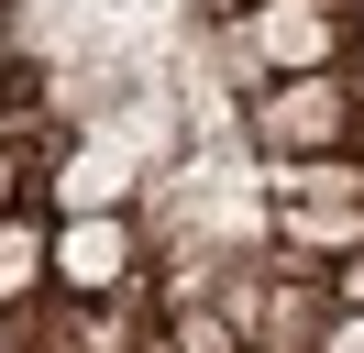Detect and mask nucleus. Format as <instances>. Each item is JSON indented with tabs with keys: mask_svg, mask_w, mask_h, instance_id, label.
<instances>
[{
	"mask_svg": "<svg viewBox=\"0 0 364 353\" xmlns=\"http://www.w3.org/2000/svg\"><path fill=\"white\" fill-rule=\"evenodd\" d=\"M353 122H364V100H353V78H331V66H320V78H265V88H254V144L287 154V166L342 154Z\"/></svg>",
	"mask_w": 364,
	"mask_h": 353,
	"instance_id": "1",
	"label": "nucleus"
},
{
	"mask_svg": "<svg viewBox=\"0 0 364 353\" xmlns=\"http://www.w3.org/2000/svg\"><path fill=\"white\" fill-rule=\"evenodd\" d=\"M276 221H287L298 254H353V243H364V166H342V154L287 166V176H276Z\"/></svg>",
	"mask_w": 364,
	"mask_h": 353,
	"instance_id": "2",
	"label": "nucleus"
},
{
	"mask_svg": "<svg viewBox=\"0 0 364 353\" xmlns=\"http://www.w3.org/2000/svg\"><path fill=\"white\" fill-rule=\"evenodd\" d=\"M331 287L320 276H265V298H254V353H320L331 342Z\"/></svg>",
	"mask_w": 364,
	"mask_h": 353,
	"instance_id": "3",
	"label": "nucleus"
},
{
	"mask_svg": "<svg viewBox=\"0 0 364 353\" xmlns=\"http://www.w3.org/2000/svg\"><path fill=\"white\" fill-rule=\"evenodd\" d=\"M122 265H133V232L122 221H77L67 243H55V276H67V298H111Z\"/></svg>",
	"mask_w": 364,
	"mask_h": 353,
	"instance_id": "4",
	"label": "nucleus"
},
{
	"mask_svg": "<svg viewBox=\"0 0 364 353\" xmlns=\"http://www.w3.org/2000/svg\"><path fill=\"white\" fill-rule=\"evenodd\" d=\"M45 265H55V243L33 232V221H11V210H0V309H23L33 287H45Z\"/></svg>",
	"mask_w": 364,
	"mask_h": 353,
	"instance_id": "5",
	"label": "nucleus"
},
{
	"mask_svg": "<svg viewBox=\"0 0 364 353\" xmlns=\"http://www.w3.org/2000/svg\"><path fill=\"white\" fill-rule=\"evenodd\" d=\"M331 298H342V309H364V243H353V254H342V276H331Z\"/></svg>",
	"mask_w": 364,
	"mask_h": 353,
	"instance_id": "6",
	"label": "nucleus"
},
{
	"mask_svg": "<svg viewBox=\"0 0 364 353\" xmlns=\"http://www.w3.org/2000/svg\"><path fill=\"white\" fill-rule=\"evenodd\" d=\"M320 353H364V309H342V320H331V342H320Z\"/></svg>",
	"mask_w": 364,
	"mask_h": 353,
	"instance_id": "7",
	"label": "nucleus"
},
{
	"mask_svg": "<svg viewBox=\"0 0 364 353\" xmlns=\"http://www.w3.org/2000/svg\"><path fill=\"white\" fill-rule=\"evenodd\" d=\"M11 188H23V154H11V132H0V210H11Z\"/></svg>",
	"mask_w": 364,
	"mask_h": 353,
	"instance_id": "8",
	"label": "nucleus"
},
{
	"mask_svg": "<svg viewBox=\"0 0 364 353\" xmlns=\"http://www.w3.org/2000/svg\"><path fill=\"white\" fill-rule=\"evenodd\" d=\"M342 11H353V33H364V0H342Z\"/></svg>",
	"mask_w": 364,
	"mask_h": 353,
	"instance_id": "9",
	"label": "nucleus"
}]
</instances>
